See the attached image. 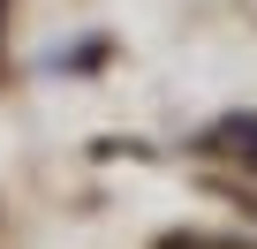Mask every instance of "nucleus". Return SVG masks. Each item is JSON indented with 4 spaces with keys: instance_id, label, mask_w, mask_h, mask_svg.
<instances>
[{
    "instance_id": "1",
    "label": "nucleus",
    "mask_w": 257,
    "mask_h": 249,
    "mask_svg": "<svg viewBox=\"0 0 257 249\" xmlns=\"http://www.w3.org/2000/svg\"><path fill=\"white\" fill-rule=\"evenodd\" d=\"M197 151L227 166H257V113H219L212 129H197Z\"/></svg>"
}]
</instances>
